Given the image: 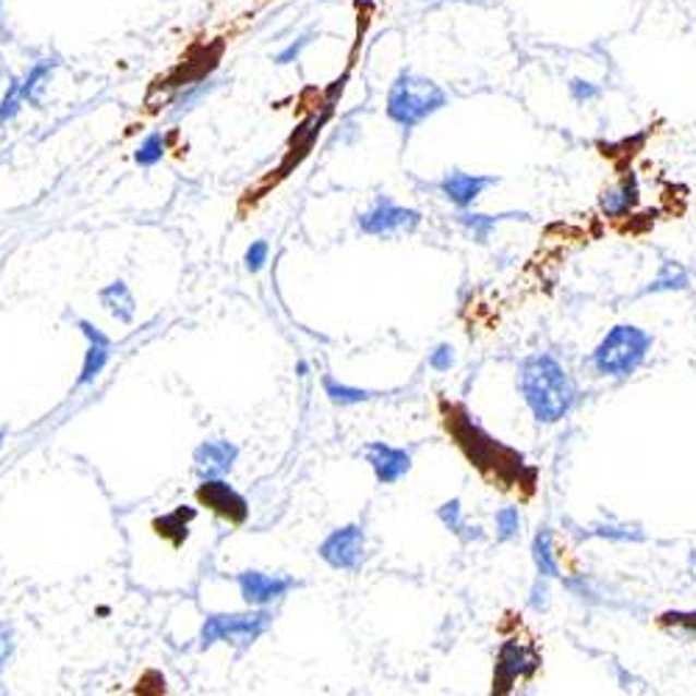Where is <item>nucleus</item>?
I'll return each instance as SVG.
<instances>
[{
  "instance_id": "obj_10",
  "label": "nucleus",
  "mask_w": 696,
  "mask_h": 696,
  "mask_svg": "<svg viewBox=\"0 0 696 696\" xmlns=\"http://www.w3.org/2000/svg\"><path fill=\"white\" fill-rule=\"evenodd\" d=\"M499 176H488V173H468V170L454 168L437 181V193L454 206V209H471L477 206V201L491 190V187L499 184Z\"/></svg>"
},
{
  "instance_id": "obj_35",
  "label": "nucleus",
  "mask_w": 696,
  "mask_h": 696,
  "mask_svg": "<svg viewBox=\"0 0 696 696\" xmlns=\"http://www.w3.org/2000/svg\"><path fill=\"white\" fill-rule=\"evenodd\" d=\"M79 329L84 332V337H87L89 343H104V346H112V340H109V337H106L100 329H95L89 321H79Z\"/></svg>"
},
{
  "instance_id": "obj_12",
  "label": "nucleus",
  "mask_w": 696,
  "mask_h": 696,
  "mask_svg": "<svg viewBox=\"0 0 696 696\" xmlns=\"http://www.w3.org/2000/svg\"><path fill=\"white\" fill-rule=\"evenodd\" d=\"M365 460L380 485H396L412 471V454L401 446L373 441L365 446Z\"/></svg>"
},
{
  "instance_id": "obj_23",
  "label": "nucleus",
  "mask_w": 696,
  "mask_h": 696,
  "mask_svg": "<svg viewBox=\"0 0 696 696\" xmlns=\"http://www.w3.org/2000/svg\"><path fill=\"white\" fill-rule=\"evenodd\" d=\"M53 68H57V62H50V59H43V62H37L32 70H28V75H25L23 82H20V95H23L25 104H32V106L43 104L45 82L50 79Z\"/></svg>"
},
{
  "instance_id": "obj_16",
  "label": "nucleus",
  "mask_w": 696,
  "mask_h": 696,
  "mask_svg": "<svg viewBox=\"0 0 696 696\" xmlns=\"http://www.w3.org/2000/svg\"><path fill=\"white\" fill-rule=\"evenodd\" d=\"M507 220H529V212H477L471 206V209H457V226H460L463 231H466L468 237H471L473 243L479 245H485L488 240H491L493 231L499 229L502 224H507Z\"/></svg>"
},
{
  "instance_id": "obj_1",
  "label": "nucleus",
  "mask_w": 696,
  "mask_h": 696,
  "mask_svg": "<svg viewBox=\"0 0 696 696\" xmlns=\"http://www.w3.org/2000/svg\"><path fill=\"white\" fill-rule=\"evenodd\" d=\"M441 418L443 430L448 432L454 446L460 448L463 457H466L493 488L499 485L502 491L532 496L535 488H538V468L527 460V454L507 446V443H502L499 437H493L491 432L477 421V416H471V410H468L466 405H457V401H446V398H443Z\"/></svg>"
},
{
  "instance_id": "obj_22",
  "label": "nucleus",
  "mask_w": 696,
  "mask_h": 696,
  "mask_svg": "<svg viewBox=\"0 0 696 696\" xmlns=\"http://www.w3.org/2000/svg\"><path fill=\"white\" fill-rule=\"evenodd\" d=\"M100 304L112 312L120 324H131L134 310H137V307H134V296H131V290L123 281H112L109 287H104V290H100Z\"/></svg>"
},
{
  "instance_id": "obj_4",
  "label": "nucleus",
  "mask_w": 696,
  "mask_h": 696,
  "mask_svg": "<svg viewBox=\"0 0 696 696\" xmlns=\"http://www.w3.org/2000/svg\"><path fill=\"white\" fill-rule=\"evenodd\" d=\"M448 106L446 89L437 82L418 75L412 70H401L396 75V82L387 89V118L398 125V129L412 131L421 125L423 120H430L441 109Z\"/></svg>"
},
{
  "instance_id": "obj_32",
  "label": "nucleus",
  "mask_w": 696,
  "mask_h": 696,
  "mask_svg": "<svg viewBox=\"0 0 696 696\" xmlns=\"http://www.w3.org/2000/svg\"><path fill=\"white\" fill-rule=\"evenodd\" d=\"M23 95H20V82H12L9 84L7 95H3V100H0V125L9 123V120L14 118V115L20 112V106H23Z\"/></svg>"
},
{
  "instance_id": "obj_21",
  "label": "nucleus",
  "mask_w": 696,
  "mask_h": 696,
  "mask_svg": "<svg viewBox=\"0 0 696 696\" xmlns=\"http://www.w3.org/2000/svg\"><path fill=\"white\" fill-rule=\"evenodd\" d=\"M493 535L496 543H518L524 538V513L518 504H504L493 513Z\"/></svg>"
},
{
  "instance_id": "obj_30",
  "label": "nucleus",
  "mask_w": 696,
  "mask_h": 696,
  "mask_svg": "<svg viewBox=\"0 0 696 696\" xmlns=\"http://www.w3.org/2000/svg\"><path fill=\"white\" fill-rule=\"evenodd\" d=\"M430 368L435 373H448L454 365H457V351H454L452 343H437L430 351Z\"/></svg>"
},
{
  "instance_id": "obj_33",
  "label": "nucleus",
  "mask_w": 696,
  "mask_h": 696,
  "mask_svg": "<svg viewBox=\"0 0 696 696\" xmlns=\"http://www.w3.org/2000/svg\"><path fill=\"white\" fill-rule=\"evenodd\" d=\"M267 262V243L265 240H256L249 251H245V267H249L251 274L262 271V265Z\"/></svg>"
},
{
  "instance_id": "obj_14",
  "label": "nucleus",
  "mask_w": 696,
  "mask_h": 696,
  "mask_svg": "<svg viewBox=\"0 0 696 696\" xmlns=\"http://www.w3.org/2000/svg\"><path fill=\"white\" fill-rule=\"evenodd\" d=\"M237 585H240V593H243L245 604H251V608H267L271 602L285 597L296 583H292L290 577H271V574L262 572H240L237 574Z\"/></svg>"
},
{
  "instance_id": "obj_25",
  "label": "nucleus",
  "mask_w": 696,
  "mask_h": 696,
  "mask_svg": "<svg viewBox=\"0 0 696 696\" xmlns=\"http://www.w3.org/2000/svg\"><path fill=\"white\" fill-rule=\"evenodd\" d=\"M324 391H326V396H329L332 405H340V407L362 405V401H368V398L373 396L371 391H362V387L343 385V382L332 380V376H324Z\"/></svg>"
},
{
  "instance_id": "obj_8",
  "label": "nucleus",
  "mask_w": 696,
  "mask_h": 696,
  "mask_svg": "<svg viewBox=\"0 0 696 696\" xmlns=\"http://www.w3.org/2000/svg\"><path fill=\"white\" fill-rule=\"evenodd\" d=\"M317 554L329 563L335 572H357L365 560V527L346 524L321 543Z\"/></svg>"
},
{
  "instance_id": "obj_9",
  "label": "nucleus",
  "mask_w": 696,
  "mask_h": 696,
  "mask_svg": "<svg viewBox=\"0 0 696 696\" xmlns=\"http://www.w3.org/2000/svg\"><path fill=\"white\" fill-rule=\"evenodd\" d=\"M195 499H199L201 507H206V511L215 513V516L229 524H245V518H249V502H245V496L237 493L224 477L201 479V485L195 488Z\"/></svg>"
},
{
  "instance_id": "obj_34",
  "label": "nucleus",
  "mask_w": 696,
  "mask_h": 696,
  "mask_svg": "<svg viewBox=\"0 0 696 696\" xmlns=\"http://www.w3.org/2000/svg\"><path fill=\"white\" fill-rule=\"evenodd\" d=\"M463 543H482L485 541V529L479 527V524H466V527L460 529V535H457Z\"/></svg>"
},
{
  "instance_id": "obj_38",
  "label": "nucleus",
  "mask_w": 696,
  "mask_h": 696,
  "mask_svg": "<svg viewBox=\"0 0 696 696\" xmlns=\"http://www.w3.org/2000/svg\"><path fill=\"white\" fill-rule=\"evenodd\" d=\"M0 446H3V432H0Z\"/></svg>"
},
{
  "instance_id": "obj_37",
  "label": "nucleus",
  "mask_w": 696,
  "mask_h": 696,
  "mask_svg": "<svg viewBox=\"0 0 696 696\" xmlns=\"http://www.w3.org/2000/svg\"><path fill=\"white\" fill-rule=\"evenodd\" d=\"M0 20H3V0H0Z\"/></svg>"
},
{
  "instance_id": "obj_24",
  "label": "nucleus",
  "mask_w": 696,
  "mask_h": 696,
  "mask_svg": "<svg viewBox=\"0 0 696 696\" xmlns=\"http://www.w3.org/2000/svg\"><path fill=\"white\" fill-rule=\"evenodd\" d=\"M658 627L669 629L680 638L696 640V610H665L658 615Z\"/></svg>"
},
{
  "instance_id": "obj_26",
  "label": "nucleus",
  "mask_w": 696,
  "mask_h": 696,
  "mask_svg": "<svg viewBox=\"0 0 696 696\" xmlns=\"http://www.w3.org/2000/svg\"><path fill=\"white\" fill-rule=\"evenodd\" d=\"M109 362V346L104 343H89L87 355H84V365H82V376H79V385H89L100 376V371Z\"/></svg>"
},
{
  "instance_id": "obj_27",
  "label": "nucleus",
  "mask_w": 696,
  "mask_h": 696,
  "mask_svg": "<svg viewBox=\"0 0 696 696\" xmlns=\"http://www.w3.org/2000/svg\"><path fill=\"white\" fill-rule=\"evenodd\" d=\"M552 579L547 577H538L535 574L532 585H529V591H527V608L532 610V613L543 615L549 608H552Z\"/></svg>"
},
{
  "instance_id": "obj_17",
  "label": "nucleus",
  "mask_w": 696,
  "mask_h": 696,
  "mask_svg": "<svg viewBox=\"0 0 696 696\" xmlns=\"http://www.w3.org/2000/svg\"><path fill=\"white\" fill-rule=\"evenodd\" d=\"M237 454L240 448L229 441H206L195 448L193 454V463H195V471H199L201 479H218L226 477L235 466Z\"/></svg>"
},
{
  "instance_id": "obj_2",
  "label": "nucleus",
  "mask_w": 696,
  "mask_h": 696,
  "mask_svg": "<svg viewBox=\"0 0 696 696\" xmlns=\"http://www.w3.org/2000/svg\"><path fill=\"white\" fill-rule=\"evenodd\" d=\"M516 387L538 427H557L579 405V385L574 373L549 351H532L518 360Z\"/></svg>"
},
{
  "instance_id": "obj_5",
  "label": "nucleus",
  "mask_w": 696,
  "mask_h": 696,
  "mask_svg": "<svg viewBox=\"0 0 696 696\" xmlns=\"http://www.w3.org/2000/svg\"><path fill=\"white\" fill-rule=\"evenodd\" d=\"M543 669L541 647L532 638L524 635H511L504 638L496 649L493 660V683L491 694H513L518 683H532Z\"/></svg>"
},
{
  "instance_id": "obj_7",
  "label": "nucleus",
  "mask_w": 696,
  "mask_h": 696,
  "mask_svg": "<svg viewBox=\"0 0 696 696\" xmlns=\"http://www.w3.org/2000/svg\"><path fill=\"white\" fill-rule=\"evenodd\" d=\"M362 235L371 237H396V235H412L418 226L423 224V215L410 206H398L387 195H380L373 201L371 209H365L357 218Z\"/></svg>"
},
{
  "instance_id": "obj_31",
  "label": "nucleus",
  "mask_w": 696,
  "mask_h": 696,
  "mask_svg": "<svg viewBox=\"0 0 696 696\" xmlns=\"http://www.w3.org/2000/svg\"><path fill=\"white\" fill-rule=\"evenodd\" d=\"M568 95H572L574 104H591V100L602 98V87L588 79H572L568 82Z\"/></svg>"
},
{
  "instance_id": "obj_11",
  "label": "nucleus",
  "mask_w": 696,
  "mask_h": 696,
  "mask_svg": "<svg viewBox=\"0 0 696 696\" xmlns=\"http://www.w3.org/2000/svg\"><path fill=\"white\" fill-rule=\"evenodd\" d=\"M640 201H644V190H640L638 173L627 170V173H622V179L619 181L602 187V193H599L597 199V206L599 212H602V218L619 224V220L633 218L635 212L640 209Z\"/></svg>"
},
{
  "instance_id": "obj_20",
  "label": "nucleus",
  "mask_w": 696,
  "mask_h": 696,
  "mask_svg": "<svg viewBox=\"0 0 696 696\" xmlns=\"http://www.w3.org/2000/svg\"><path fill=\"white\" fill-rule=\"evenodd\" d=\"M195 516H199V511L195 507H187V504H181V507H176L173 513H165V516L154 518V524H151V529H154L163 541H168L170 547H181V543L190 538V524L195 521Z\"/></svg>"
},
{
  "instance_id": "obj_6",
  "label": "nucleus",
  "mask_w": 696,
  "mask_h": 696,
  "mask_svg": "<svg viewBox=\"0 0 696 696\" xmlns=\"http://www.w3.org/2000/svg\"><path fill=\"white\" fill-rule=\"evenodd\" d=\"M274 622V615L267 610H254V613H215L209 615L201 627L199 644L201 649H209L220 640L237 644V647H251Z\"/></svg>"
},
{
  "instance_id": "obj_3",
  "label": "nucleus",
  "mask_w": 696,
  "mask_h": 696,
  "mask_svg": "<svg viewBox=\"0 0 696 696\" xmlns=\"http://www.w3.org/2000/svg\"><path fill=\"white\" fill-rule=\"evenodd\" d=\"M655 335L638 324H613L588 355V368L599 380H633L652 357Z\"/></svg>"
},
{
  "instance_id": "obj_29",
  "label": "nucleus",
  "mask_w": 696,
  "mask_h": 696,
  "mask_svg": "<svg viewBox=\"0 0 696 696\" xmlns=\"http://www.w3.org/2000/svg\"><path fill=\"white\" fill-rule=\"evenodd\" d=\"M163 154H165L163 134H148V137L143 140V145L137 148V154H134V159H137V165H143V168H154V165L163 159Z\"/></svg>"
},
{
  "instance_id": "obj_36",
  "label": "nucleus",
  "mask_w": 696,
  "mask_h": 696,
  "mask_svg": "<svg viewBox=\"0 0 696 696\" xmlns=\"http://www.w3.org/2000/svg\"><path fill=\"white\" fill-rule=\"evenodd\" d=\"M9 652H12V640H9L7 635H3V638H0V674H3V669H7Z\"/></svg>"
},
{
  "instance_id": "obj_19",
  "label": "nucleus",
  "mask_w": 696,
  "mask_h": 696,
  "mask_svg": "<svg viewBox=\"0 0 696 696\" xmlns=\"http://www.w3.org/2000/svg\"><path fill=\"white\" fill-rule=\"evenodd\" d=\"M691 290V274L688 267L677 260H663L658 267V274L649 279L644 287V296H669V292H685Z\"/></svg>"
},
{
  "instance_id": "obj_15",
  "label": "nucleus",
  "mask_w": 696,
  "mask_h": 696,
  "mask_svg": "<svg viewBox=\"0 0 696 696\" xmlns=\"http://www.w3.org/2000/svg\"><path fill=\"white\" fill-rule=\"evenodd\" d=\"M529 557H532V566L538 577H547L552 583H557L563 577V560H560L557 552V535L549 524H541V527L532 532V541H529Z\"/></svg>"
},
{
  "instance_id": "obj_28",
  "label": "nucleus",
  "mask_w": 696,
  "mask_h": 696,
  "mask_svg": "<svg viewBox=\"0 0 696 696\" xmlns=\"http://www.w3.org/2000/svg\"><path fill=\"white\" fill-rule=\"evenodd\" d=\"M437 521H441L448 532L460 535V529L468 524L460 499H448V502H443L441 507H437Z\"/></svg>"
},
{
  "instance_id": "obj_13",
  "label": "nucleus",
  "mask_w": 696,
  "mask_h": 696,
  "mask_svg": "<svg viewBox=\"0 0 696 696\" xmlns=\"http://www.w3.org/2000/svg\"><path fill=\"white\" fill-rule=\"evenodd\" d=\"M579 532L568 529V532L577 535V541H608V543H622V547H635V543H647V529L635 521H624V518L604 516L597 518L588 527H577Z\"/></svg>"
},
{
  "instance_id": "obj_18",
  "label": "nucleus",
  "mask_w": 696,
  "mask_h": 696,
  "mask_svg": "<svg viewBox=\"0 0 696 696\" xmlns=\"http://www.w3.org/2000/svg\"><path fill=\"white\" fill-rule=\"evenodd\" d=\"M557 583L563 585V591H566L572 599H577L579 604H588V608H599V604H608L610 602L608 585H604L602 579L593 577V574H588V572H574V574L563 572V577H560Z\"/></svg>"
}]
</instances>
